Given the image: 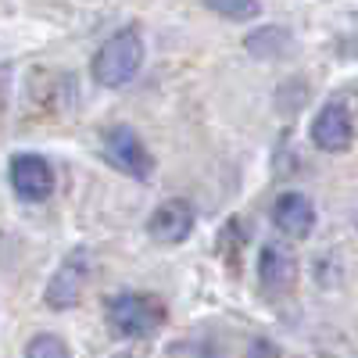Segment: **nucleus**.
<instances>
[{
    "mask_svg": "<svg viewBox=\"0 0 358 358\" xmlns=\"http://www.w3.org/2000/svg\"><path fill=\"white\" fill-rule=\"evenodd\" d=\"M143 65V40L136 29H118L115 36H108L101 43V50L94 54V79L108 90L126 86L129 79H136Z\"/></svg>",
    "mask_w": 358,
    "mask_h": 358,
    "instance_id": "f257e3e1",
    "label": "nucleus"
},
{
    "mask_svg": "<svg viewBox=\"0 0 358 358\" xmlns=\"http://www.w3.org/2000/svg\"><path fill=\"white\" fill-rule=\"evenodd\" d=\"M165 319V308L155 301L151 294H136V290H122L108 301V322L118 337L126 341H140L151 337Z\"/></svg>",
    "mask_w": 358,
    "mask_h": 358,
    "instance_id": "f03ea898",
    "label": "nucleus"
},
{
    "mask_svg": "<svg viewBox=\"0 0 358 358\" xmlns=\"http://www.w3.org/2000/svg\"><path fill=\"white\" fill-rule=\"evenodd\" d=\"M101 155H104V162L108 165H115L118 172H126L129 179H151V172H155V158H151V151L143 147V140L129 129V126H111V129H104V136H101Z\"/></svg>",
    "mask_w": 358,
    "mask_h": 358,
    "instance_id": "7ed1b4c3",
    "label": "nucleus"
},
{
    "mask_svg": "<svg viewBox=\"0 0 358 358\" xmlns=\"http://www.w3.org/2000/svg\"><path fill=\"white\" fill-rule=\"evenodd\" d=\"M86 276H90V251H83V248L69 251L65 262L57 265V273L50 276L47 290H43L47 308L69 312V308L79 301V294H83V287H86Z\"/></svg>",
    "mask_w": 358,
    "mask_h": 358,
    "instance_id": "20e7f679",
    "label": "nucleus"
},
{
    "mask_svg": "<svg viewBox=\"0 0 358 358\" xmlns=\"http://www.w3.org/2000/svg\"><path fill=\"white\" fill-rule=\"evenodd\" d=\"M11 187L22 201H47L54 194V169L40 155L11 158Z\"/></svg>",
    "mask_w": 358,
    "mask_h": 358,
    "instance_id": "39448f33",
    "label": "nucleus"
},
{
    "mask_svg": "<svg viewBox=\"0 0 358 358\" xmlns=\"http://www.w3.org/2000/svg\"><path fill=\"white\" fill-rule=\"evenodd\" d=\"M351 136H355V126H351V115L341 101H330L312 122V143L319 151H330V155H341L351 147Z\"/></svg>",
    "mask_w": 358,
    "mask_h": 358,
    "instance_id": "423d86ee",
    "label": "nucleus"
},
{
    "mask_svg": "<svg viewBox=\"0 0 358 358\" xmlns=\"http://www.w3.org/2000/svg\"><path fill=\"white\" fill-rule=\"evenodd\" d=\"M273 222L283 236H290V241H305L315 229V208L301 190H287L273 204Z\"/></svg>",
    "mask_w": 358,
    "mask_h": 358,
    "instance_id": "0eeeda50",
    "label": "nucleus"
},
{
    "mask_svg": "<svg viewBox=\"0 0 358 358\" xmlns=\"http://www.w3.org/2000/svg\"><path fill=\"white\" fill-rule=\"evenodd\" d=\"M194 229V208L183 197H169L155 208V215L147 219V233L162 244H179L187 241V233Z\"/></svg>",
    "mask_w": 358,
    "mask_h": 358,
    "instance_id": "6e6552de",
    "label": "nucleus"
},
{
    "mask_svg": "<svg viewBox=\"0 0 358 358\" xmlns=\"http://www.w3.org/2000/svg\"><path fill=\"white\" fill-rule=\"evenodd\" d=\"M258 276H262V287L268 294L290 290L294 280H297V262H294V255L283 244H265L262 248V262H258Z\"/></svg>",
    "mask_w": 358,
    "mask_h": 358,
    "instance_id": "1a4fd4ad",
    "label": "nucleus"
},
{
    "mask_svg": "<svg viewBox=\"0 0 358 358\" xmlns=\"http://www.w3.org/2000/svg\"><path fill=\"white\" fill-rule=\"evenodd\" d=\"M201 4L233 22H251L258 15V0H201Z\"/></svg>",
    "mask_w": 358,
    "mask_h": 358,
    "instance_id": "9d476101",
    "label": "nucleus"
},
{
    "mask_svg": "<svg viewBox=\"0 0 358 358\" xmlns=\"http://www.w3.org/2000/svg\"><path fill=\"white\" fill-rule=\"evenodd\" d=\"M25 358H69V344L54 334H36L25 344Z\"/></svg>",
    "mask_w": 358,
    "mask_h": 358,
    "instance_id": "9b49d317",
    "label": "nucleus"
}]
</instances>
